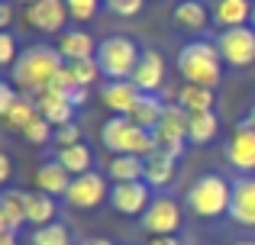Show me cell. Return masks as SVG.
<instances>
[{
  "mask_svg": "<svg viewBox=\"0 0 255 245\" xmlns=\"http://www.w3.org/2000/svg\"><path fill=\"white\" fill-rule=\"evenodd\" d=\"M65 71V58L52 45H32L19 52L16 65L10 68V84L26 97H36L55 84V78Z\"/></svg>",
  "mask_w": 255,
  "mask_h": 245,
  "instance_id": "cell-1",
  "label": "cell"
},
{
  "mask_svg": "<svg viewBox=\"0 0 255 245\" xmlns=\"http://www.w3.org/2000/svg\"><path fill=\"white\" fill-rule=\"evenodd\" d=\"M178 71L184 84H200V87H217L223 78V55H220L217 42L207 39H194L178 52Z\"/></svg>",
  "mask_w": 255,
  "mask_h": 245,
  "instance_id": "cell-2",
  "label": "cell"
},
{
  "mask_svg": "<svg viewBox=\"0 0 255 245\" xmlns=\"http://www.w3.org/2000/svg\"><path fill=\"white\" fill-rule=\"evenodd\" d=\"M230 200H233V184L220 174H200L184 194V207L200 220L226 216L230 213Z\"/></svg>",
  "mask_w": 255,
  "mask_h": 245,
  "instance_id": "cell-3",
  "label": "cell"
},
{
  "mask_svg": "<svg viewBox=\"0 0 255 245\" xmlns=\"http://www.w3.org/2000/svg\"><path fill=\"white\" fill-rule=\"evenodd\" d=\"M100 139H104V149L110 155H139L149 158L155 152V132L142 129V126L129 123V116H110L100 129Z\"/></svg>",
  "mask_w": 255,
  "mask_h": 245,
  "instance_id": "cell-4",
  "label": "cell"
},
{
  "mask_svg": "<svg viewBox=\"0 0 255 245\" xmlns=\"http://www.w3.org/2000/svg\"><path fill=\"white\" fill-rule=\"evenodd\" d=\"M94 58H97V68L104 78H110V81H129L139 58H142V49L129 36H107L97 42V55Z\"/></svg>",
  "mask_w": 255,
  "mask_h": 245,
  "instance_id": "cell-5",
  "label": "cell"
},
{
  "mask_svg": "<svg viewBox=\"0 0 255 245\" xmlns=\"http://www.w3.org/2000/svg\"><path fill=\"white\" fill-rule=\"evenodd\" d=\"M187 123H191V116L178 103H168L162 123L155 126V149L168 152L171 158H181L184 155V142H187Z\"/></svg>",
  "mask_w": 255,
  "mask_h": 245,
  "instance_id": "cell-6",
  "label": "cell"
},
{
  "mask_svg": "<svg viewBox=\"0 0 255 245\" xmlns=\"http://www.w3.org/2000/svg\"><path fill=\"white\" fill-rule=\"evenodd\" d=\"M217 49L223 55V65H233V68H249V65H255V26L223 29L217 39Z\"/></svg>",
  "mask_w": 255,
  "mask_h": 245,
  "instance_id": "cell-7",
  "label": "cell"
},
{
  "mask_svg": "<svg viewBox=\"0 0 255 245\" xmlns=\"http://www.w3.org/2000/svg\"><path fill=\"white\" fill-rule=\"evenodd\" d=\"M65 200L75 210H94L104 200H110V187H107V174H97V171H87V174L71 177V187L65 194Z\"/></svg>",
  "mask_w": 255,
  "mask_h": 245,
  "instance_id": "cell-8",
  "label": "cell"
},
{
  "mask_svg": "<svg viewBox=\"0 0 255 245\" xmlns=\"http://www.w3.org/2000/svg\"><path fill=\"white\" fill-rule=\"evenodd\" d=\"M223 158L236 171H243V174L255 171V126L249 120H243L233 129L230 142H226V149H223Z\"/></svg>",
  "mask_w": 255,
  "mask_h": 245,
  "instance_id": "cell-9",
  "label": "cell"
},
{
  "mask_svg": "<svg viewBox=\"0 0 255 245\" xmlns=\"http://www.w3.org/2000/svg\"><path fill=\"white\" fill-rule=\"evenodd\" d=\"M181 226V207L174 197H155L142 213V229L149 236H174Z\"/></svg>",
  "mask_w": 255,
  "mask_h": 245,
  "instance_id": "cell-10",
  "label": "cell"
},
{
  "mask_svg": "<svg viewBox=\"0 0 255 245\" xmlns=\"http://www.w3.org/2000/svg\"><path fill=\"white\" fill-rule=\"evenodd\" d=\"M152 187L145 181H132V184H113L110 187V207L120 216H142L152 203Z\"/></svg>",
  "mask_w": 255,
  "mask_h": 245,
  "instance_id": "cell-11",
  "label": "cell"
},
{
  "mask_svg": "<svg viewBox=\"0 0 255 245\" xmlns=\"http://www.w3.org/2000/svg\"><path fill=\"white\" fill-rule=\"evenodd\" d=\"M26 19L36 32H62L65 23H68V6L65 0H36V3L26 6Z\"/></svg>",
  "mask_w": 255,
  "mask_h": 245,
  "instance_id": "cell-12",
  "label": "cell"
},
{
  "mask_svg": "<svg viewBox=\"0 0 255 245\" xmlns=\"http://www.w3.org/2000/svg\"><path fill=\"white\" fill-rule=\"evenodd\" d=\"M226 216L243 229H255V177L252 174H243L239 181H233V200Z\"/></svg>",
  "mask_w": 255,
  "mask_h": 245,
  "instance_id": "cell-13",
  "label": "cell"
},
{
  "mask_svg": "<svg viewBox=\"0 0 255 245\" xmlns=\"http://www.w3.org/2000/svg\"><path fill=\"white\" fill-rule=\"evenodd\" d=\"M129 81L139 87V94H155V90L162 87V81H165V58H162V52L142 49V58H139V65H136V71H132Z\"/></svg>",
  "mask_w": 255,
  "mask_h": 245,
  "instance_id": "cell-14",
  "label": "cell"
},
{
  "mask_svg": "<svg viewBox=\"0 0 255 245\" xmlns=\"http://www.w3.org/2000/svg\"><path fill=\"white\" fill-rule=\"evenodd\" d=\"M36 107H39V116L42 120H49L55 129H62V126H68L75 120V103L68 100V94L65 90H42V94H36Z\"/></svg>",
  "mask_w": 255,
  "mask_h": 245,
  "instance_id": "cell-15",
  "label": "cell"
},
{
  "mask_svg": "<svg viewBox=\"0 0 255 245\" xmlns=\"http://www.w3.org/2000/svg\"><path fill=\"white\" fill-rule=\"evenodd\" d=\"M29 194L26 190H3L0 194V233H16L26 223Z\"/></svg>",
  "mask_w": 255,
  "mask_h": 245,
  "instance_id": "cell-16",
  "label": "cell"
},
{
  "mask_svg": "<svg viewBox=\"0 0 255 245\" xmlns=\"http://www.w3.org/2000/svg\"><path fill=\"white\" fill-rule=\"evenodd\" d=\"M55 49H58V55H62L65 62H81V58L97 55V42H94L84 29H65L62 36H58Z\"/></svg>",
  "mask_w": 255,
  "mask_h": 245,
  "instance_id": "cell-17",
  "label": "cell"
},
{
  "mask_svg": "<svg viewBox=\"0 0 255 245\" xmlns=\"http://www.w3.org/2000/svg\"><path fill=\"white\" fill-rule=\"evenodd\" d=\"M71 187V174L65 171L62 162H42L36 168V190H42V194L49 197H58V194H68Z\"/></svg>",
  "mask_w": 255,
  "mask_h": 245,
  "instance_id": "cell-18",
  "label": "cell"
},
{
  "mask_svg": "<svg viewBox=\"0 0 255 245\" xmlns=\"http://www.w3.org/2000/svg\"><path fill=\"white\" fill-rule=\"evenodd\" d=\"M252 0H217L213 3V23L223 29H236V26L252 23Z\"/></svg>",
  "mask_w": 255,
  "mask_h": 245,
  "instance_id": "cell-19",
  "label": "cell"
},
{
  "mask_svg": "<svg viewBox=\"0 0 255 245\" xmlns=\"http://www.w3.org/2000/svg\"><path fill=\"white\" fill-rule=\"evenodd\" d=\"M139 100V87L132 81H110L104 87V103L113 110V116H129Z\"/></svg>",
  "mask_w": 255,
  "mask_h": 245,
  "instance_id": "cell-20",
  "label": "cell"
},
{
  "mask_svg": "<svg viewBox=\"0 0 255 245\" xmlns=\"http://www.w3.org/2000/svg\"><path fill=\"white\" fill-rule=\"evenodd\" d=\"M107 177L113 184H132V181H145V158L139 155H113L107 164Z\"/></svg>",
  "mask_w": 255,
  "mask_h": 245,
  "instance_id": "cell-21",
  "label": "cell"
},
{
  "mask_svg": "<svg viewBox=\"0 0 255 245\" xmlns=\"http://www.w3.org/2000/svg\"><path fill=\"white\" fill-rule=\"evenodd\" d=\"M174 164H178V158H171L168 152L155 149L145 158V184L149 187H168L174 181Z\"/></svg>",
  "mask_w": 255,
  "mask_h": 245,
  "instance_id": "cell-22",
  "label": "cell"
},
{
  "mask_svg": "<svg viewBox=\"0 0 255 245\" xmlns=\"http://www.w3.org/2000/svg\"><path fill=\"white\" fill-rule=\"evenodd\" d=\"M165 107H168V103H162L155 94H139L136 107H132V113H129V123L155 132V126L162 123V116H165Z\"/></svg>",
  "mask_w": 255,
  "mask_h": 245,
  "instance_id": "cell-23",
  "label": "cell"
},
{
  "mask_svg": "<svg viewBox=\"0 0 255 245\" xmlns=\"http://www.w3.org/2000/svg\"><path fill=\"white\" fill-rule=\"evenodd\" d=\"M171 19H174L178 29L200 32L207 26V6L200 0H178V6L171 10Z\"/></svg>",
  "mask_w": 255,
  "mask_h": 245,
  "instance_id": "cell-24",
  "label": "cell"
},
{
  "mask_svg": "<svg viewBox=\"0 0 255 245\" xmlns=\"http://www.w3.org/2000/svg\"><path fill=\"white\" fill-rule=\"evenodd\" d=\"M58 216V207H55V197L42 194V190H36V194H29V207H26V223L29 226H49V223H55Z\"/></svg>",
  "mask_w": 255,
  "mask_h": 245,
  "instance_id": "cell-25",
  "label": "cell"
},
{
  "mask_svg": "<svg viewBox=\"0 0 255 245\" xmlns=\"http://www.w3.org/2000/svg\"><path fill=\"white\" fill-rule=\"evenodd\" d=\"M39 116V107H36V97H26V94H19L16 100H13V107L6 110L0 120L6 123V129H16V132H23L26 126H29L32 120Z\"/></svg>",
  "mask_w": 255,
  "mask_h": 245,
  "instance_id": "cell-26",
  "label": "cell"
},
{
  "mask_svg": "<svg viewBox=\"0 0 255 245\" xmlns=\"http://www.w3.org/2000/svg\"><path fill=\"white\" fill-rule=\"evenodd\" d=\"M178 107L184 113H207V110H213V90L200 87V84H184L178 90Z\"/></svg>",
  "mask_w": 255,
  "mask_h": 245,
  "instance_id": "cell-27",
  "label": "cell"
},
{
  "mask_svg": "<svg viewBox=\"0 0 255 245\" xmlns=\"http://www.w3.org/2000/svg\"><path fill=\"white\" fill-rule=\"evenodd\" d=\"M187 116H191V123H187V142L207 145L220 132V120L213 110H207V113H187Z\"/></svg>",
  "mask_w": 255,
  "mask_h": 245,
  "instance_id": "cell-28",
  "label": "cell"
},
{
  "mask_svg": "<svg viewBox=\"0 0 255 245\" xmlns=\"http://www.w3.org/2000/svg\"><path fill=\"white\" fill-rule=\"evenodd\" d=\"M55 162H62L65 171H68L71 177H78V174H87V171H91L94 152L81 142V145H71V149H58V158H55Z\"/></svg>",
  "mask_w": 255,
  "mask_h": 245,
  "instance_id": "cell-29",
  "label": "cell"
},
{
  "mask_svg": "<svg viewBox=\"0 0 255 245\" xmlns=\"http://www.w3.org/2000/svg\"><path fill=\"white\" fill-rule=\"evenodd\" d=\"M65 71H68V78H71V84H75V87H91V84L100 78L97 58H81V62H65Z\"/></svg>",
  "mask_w": 255,
  "mask_h": 245,
  "instance_id": "cell-30",
  "label": "cell"
},
{
  "mask_svg": "<svg viewBox=\"0 0 255 245\" xmlns=\"http://www.w3.org/2000/svg\"><path fill=\"white\" fill-rule=\"evenodd\" d=\"M29 242L32 245H71V233L65 223H49V226L32 229Z\"/></svg>",
  "mask_w": 255,
  "mask_h": 245,
  "instance_id": "cell-31",
  "label": "cell"
},
{
  "mask_svg": "<svg viewBox=\"0 0 255 245\" xmlns=\"http://www.w3.org/2000/svg\"><path fill=\"white\" fill-rule=\"evenodd\" d=\"M65 6H68V16H71V19H78V23H87V19L97 16L100 0H65Z\"/></svg>",
  "mask_w": 255,
  "mask_h": 245,
  "instance_id": "cell-32",
  "label": "cell"
},
{
  "mask_svg": "<svg viewBox=\"0 0 255 245\" xmlns=\"http://www.w3.org/2000/svg\"><path fill=\"white\" fill-rule=\"evenodd\" d=\"M23 136H26V142H32V145H45L52 139V123L42 120V116H36V120L23 129Z\"/></svg>",
  "mask_w": 255,
  "mask_h": 245,
  "instance_id": "cell-33",
  "label": "cell"
},
{
  "mask_svg": "<svg viewBox=\"0 0 255 245\" xmlns=\"http://www.w3.org/2000/svg\"><path fill=\"white\" fill-rule=\"evenodd\" d=\"M55 145L58 149H71V145H81V126L68 123L62 129H55Z\"/></svg>",
  "mask_w": 255,
  "mask_h": 245,
  "instance_id": "cell-34",
  "label": "cell"
},
{
  "mask_svg": "<svg viewBox=\"0 0 255 245\" xmlns=\"http://www.w3.org/2000/svg\"><path fill=\"white\" fill-rule=\"evenodd\" d=\"M16 58H19L16 39H13L10 32H0V65H3V68H13V65H16Z\"/></svg>",
  "mask_w": 255,
  "mask_h": 245,
  "instance_id": "cell-35",
  "label": "cell"
},
{
  "mask_svg": "<svg viewBox=\"0 0 255 245\" xmlns=\"http://www.w3.org/2000/svg\"><path fill=\"white\" fill-rule=\"evenodd\" d=\"M104 3H107V10H113L117 16H136L145 0H104Z\"/></svg>",
  "mask_w": 255,
  "mask_h": 245,
  "instance_id": "cell-36",
  "label": "cell"
},
{
  "mask_svg": "<svg viewBox=\"0 0 255 245\" xmlns=\"http://www.w3.org/2000/svg\"><path fill=\"white\" fill-rule=\"evenodd\" d=\"M13 23V6H10V0H3L0 3V26H10Z\"/></svg>",
  "mask_w": 255,
  "mask_h": 245,
  "instance_id": "cell-37",
  "label": "cell"
},
{
  "mask_svg": "<svg viewBox=\"0 0 255 245\" xmlns=\"http://www.w3.org/2000/svg\"><path fill=\"white\" fill-rule=\"evenodd\" d=\"M10 168H13L10 155H0V181H10Z\"/></svg>",
  "mask_w": 255,
  "mask_h": 245,
  "instance_id": "cell-38",
  "label": "cell"
},
{
  "mask_svg": "<svg viewBox=\"0 0 255 245\" xmlns=\"http://www.w3.org/2000/svg\"><path fill=\"white\" fill-rule=\"evenodd\" d=\"M149 245H181V242H178V236H152Z\"/></svg>",
  "mask_w": 255,
  "mask_h": 245,
  "instance_id": "cell-39",
  "label": "cell"
},
{
  "mask_svg": "<svg viewBox=\"0 0 255 245\" xmlns=\"http://www.w3.org/2000/svg\"><path fill=\"white\" fill-rule=\"evenodd\" d=\"M0 245H16V239H13V233H0Z\"/></svg>",
  "mask_w": 255,
  "mask_h": 245,
  "instance_id": "cell-40",
  "label": "cell"
},
{
  "mask_svg": "<svg viewBox=\"0 0 255 245\" xmlns=\"http://www.w3.org/2000/svg\"><path fill=\"white\" fill-rule=\"evenodd\" d=\"M81 245H113V242H107V239H87V242H81Z\"/></svg>",
  "mask_w": 255,
  "mask_h": 245,
  "instance_id": "cell-41",
  "label": "cell"
},
{
  "mask_svg": "<svg viewBox=\"0 0 255 245\" xmlns=\"http://www.w3.org/2000/svg\"><path fill=\"white\" fill-rule=\"evenodd\" d=\"M246 120H249V123L255 126V103H252V107H249V116H246Z\"/></svg>",
  "mask_w": 255,
  "mask_h": 245,
  "instance_id": "cell-42",
  "label": "cell"
},
{
  "mask_svg": "<svg viewBox=\"0 0 255 245\" xmlns=\"http://www.w3.org/2000/svg\"><path fill=\"white\" fill-rule=\"evenodd\" d=\"M233 245H255L252 239H243V242H233Z\"/></svg>",
  "mask_w": 255,
  "mask_h": 245,
  "instance_id": "cell-43",
  "label": "cell"
},
{
  "mask_svg": "<svg viewBox=\"0 0 255 245\" xmlns=\"http://www.w3.org/2000/svg\"><path fill=\"white\" fill-rule=\"evenodd\" d=\"M19 3H26V6H29V3H36V0H19Z\"/></svg>",
  "mask_w": 255,
  "mask_h": 245,
  "instance_id": "cell-44",
  "label": "cell"
},
{
  "mask_svg": "<svg viewBox=\"0 0 255 245\" xmlns=\"http://www.w3.org/2000/svg\"><path fill=\"white\" fill-rule=\"evenodd\" d=\"M252 26H255V10H252Z\"/></svg>",
  "mask_w": 255,
  "mask_h": 245,
  "instance_id": "cell-45",
  "label": "cell"
}]
</instances>
